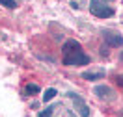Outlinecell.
Instances as JSON below:
<instances>
[{
    "label": "cell",
    "mask_w": 123,
    "mask_h": 117,
    "mask_svg": "<svg viewBox=\"0 0 123 117\" xmlns=\"http://www.w3.org/2000/svg\"><path fill=\"white\" fill-rule=\"evenodd\" d=\"M62 52H63V65H88L92 61L90 56L86 54L80 43L75 39H67L63 45H62Z\"/></svg>",
    "instance_id": "1"
},
{
    "label": "cell",
    "mask_w": 123,
    "mask_h": 117,
    "mask_svg": "<svg viewBox=\"0 0 123 117\" xmlns=\"http://www.w3.org/2000/svg\"><path fill=\"white\" fill-rule=\"evenodd\" d=\"M112 0H90V11L92 15L99 17V19H108L116 13V9L110 6Z\"/></svg>",
    "instance_id": "2"
},
{
    "label": "cell",
    "mask_w": 123,
    "mask_h": 117,
    "mask_svg": "<svg viewBox=\"0 0 123 117\" xmlns=\"http://www.w3.org/2000/svg\"><path fill=\"white\" fill-rule=\"evenodd\" d=\"M101 35L105 39V45H108V47H123V37L117 33V32L103 28V30H101Z\"/></svg>",
    "instance_id": "3"
},
{
    "label": "cell",
    "mask_w": 123,
    "mask_h": 117,
    "mask_svg": "<svg viewBox=\"0 0 123 117\" xmlns=\"http://www.w3.org/2000/svg\"><path fill=\"white\" fill-rule=\"evenodd\" d=\"M67 97L75 102L73 106H75V110L78 111V115H80V117H90V108H88L86 100L80 97V95H77V93H67Z\"/></svg>",
    "instance_id": "4"
},
{
    "label": "cell",
    "mask_w": 123,
    "mask_h": 117,
    "mask_svg": "<svg viewBox=\"0 0 123 117\" xmlns=\"http://www.w3.org/2000/svg\"><path fill=\"white\" fill-rule=\"evenodd\" d=\"M93 93H95V97H99L101 100H105V102H110L116 99L114 89L108 87V86H95L93 87Z\"/></svg>",
    "instance_id": "5"
},
{
    "label": "cell",
    "mask_w": 123,
    "mask_h": 117,
    "mask_svg": "<svg viewBox=\"0 0 123 117\" xmlns=\"http://www.w3.org/2000/svg\"><path fill=\"white\" fill-rule=\"evenodd\" d=\"M56 95H58V89H54V87H49L45 93H43V102H50L54 97H56Z\"/></svg>",
    "instance_id": "6"
},
{
    "label": "cell",
    "mask_w": 123,
    "mask_h": 117,
    "mask_svg": "<svg viewBox=\"0 0 123 117\" xmlns=\"http://www.w3.org/2000/svg\"><path fill=\"white\" fill-rule=\"evenodd\" d=\"M82 76L86 78V80H99V78L105 76V72L101 71V72H82Z\"/></svg>",
    "instance_id": "7"
},
{
    "label": "cell",
    "mask_w": 123,
    "mask_h": 117,
    "mask_svg": "<svg viewBox=\"0 0 123 117\" xmlns=\"http://www.w3.org/2000/svg\"><path fill=\"white\" fill-rule=\"evenodd\" d=\"M26 95H37L39 93V86L37 84H26Z\"/></svg>",
    "instance_id": "8"
},
{
    "label": "cell",
    "mask_w": 123,
    "mask_h": 117,
    "mask_svg": "<svg viewBox=\"0 0 123 117\" xmlns=\"http://www.w3.org/2000/svg\"><path fill=\"white\" fill-rule=\"evenodd\" d=\"M0 4H2L4 8H9V9H15L17 8V2H15V0H0Z\"/></svg>",
    "instance_id": "9"
},
{
    "label": "cell",
    "mask_w": 123,
    "mask_h": 117,
    "mask_svg": "<svg viewBox=\"0 0 123 117\" xmlns=\"http://www.w3.org/2000/svg\"><path fill=\"white\" fill-rule=\"evenodd\" d=\"M52 113H54V106H49L47 110L39 111V117H52Z\"/></svg>",
    "instance_id": "10"
},
{
    "label": "cell",
    "mask_w": 123,
    "mask_h": 117,
    "mask_svg": "<svg viewBox=\"0 0 123 117\" xmlns=\"http://www.w3.org/2000/svg\"><path fill=\"white\" fill-rule=\"evenodd\" d=\"M116 82H117V86L123 87V74H117V76H116Z\"/></svg>",
    "instance_id": "11"
},
{
    "label": "cell",
    "mask_w": 123,
    "mask_h": 117,
    "mask_svg": "<svg viewBox=\"0 0 123 117\" xmlns=\"http://www.w3.org/2000/svg\"><path fill=\"white\" fill-rule=\"evenodd\" d=\"M121 60H123V54H121Z\"/></svg>",
    "instance_id": "12"
}]
</instances>
